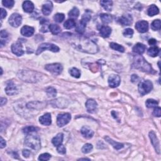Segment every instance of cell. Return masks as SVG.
Returning a JSON list of instances; mask_svg holds the SVG:
<instances>
[{"label":"cell","mask_w":161,"mask_h":161,"mask_svg":"<svg viewBox=\"0 0 161 161\" xmlns=\"http://www.w3.org/2000/svg\"><path fill=\"white\" fill-rule=\"evenodd\" d=\"M71 42L72 46L80 51L89 53H95L98 52V47L93 41L86 37H79L76 39H73Z\"/></svg>","instance_id":"1"},{"label":"cell","mask_w":161,"mask_h":161,"mask_svg":"<svg viewBox=\"0 0 161 161\" xmlns=\"http://www.w3.org/2000/svg\"><path fill=\"white\" fill-rule=\"evenodd\" d=\"M133 67L137 69H139V70L143 72H149V73H154V69H152L151 65L141 55L135 57Z\"/></svg>","instance_id":"2"},{"label":"cell","mask_w":161,"mask_h":161,"mask_svg":"<svg viewBox=\"0 0 161 161\" xmlns=\"http://www.w3.org/2000/svg\"><path fill=\"white\" fill-rule=\"evenodd\" d=\"M18 76L24 81L28 83H36L40 79V74L37 72L23 70L18 72Z\"/></svg>","instance_id":"3"},{"label":"cell","mask_w":161,"mask_h":161,"mask_svg":"<svg viewBox=\"0 0 161 161\" xmlns=\"http://www.w3.org/2000/svg\"><path fill=\"white\" fill-rule=\"evenodd\" d=\"M25 144L34 150H39L41 147L40 139L37 135L28 134L25 138Z\"/></svg>","instance_id":"4"},{"label":"cell","mask_w":161,"mask_h":161,"mask_svg":"<svg viewBox=\"0 0 161 161\" xmlns=\"http://www.w3.org/2000/svg\"><path fill=\"white\" fill-rule=\"evenodd\" d=\"M153 88L152 83L149 80L141 81L138 84V92L141 96H144L150 93Z\"/></svg>","instance_id":"5"},{"label":"cell","mask_w":161,"mask_h":161,"mask_svg":"<svg viewBox=\"0 0 161 161\" xmlns=\"http://www.w3.org/2000/svg\"><path fill=\"white\" fill-rule=\"evenodd\" d=\"M49 50L50 51L53 52H57L59 51V47L55 45H53L52 43H42L39 47V48L37 49L36 52V55H39L40 53L43 52L44 50Z\"/></svg>","instance_id":"6"},{"label":"cell","mask_w":161,"mask_h":161,"mask_svg":"<svg viewBox=\"0 0 161 161\" xmlns=\"http://www.w3.org/2000/svg\"><path fill=\"white\" fill-rule=\"evenodd\" d=\"M45 69L47 71L51 72L54 75H59L62 73L63 67L62 65L59 63H53V64H47L45 66Z\"/></svg>","instance_id":"7"},{"label":"cell","mask_w":161,"mask_h":161,"mask_svg":"<svg viewBox=\"0 0 161 161\" xmlns=\"http://www.w3.org/2000/svg\"><path fill=\"white\" fill-rule=\"evenodd\" d=\"M71 119V114H69L68 113H62V114H59L57 118V124L59 127H62L67 125L68 123L70 122Z\"/></svg>","instance_id":"8"},{"label":"cell","mask_w":161,"mask_h":161,"mask_svg":"<svg viewBox=\"0 0 161 161\" xmlns=\"http://www.w3.org/2000/svg\"><path fill=\"white\" fill-rule=\"evenodd\" d=\"M22 17L18 13H13L11 15L9 18V23L12 27H18L21 23Z\"/></svg>","instance_id":"9"},{"label":"cell","mask_w":161,"mask_h":161,"mask_svg":"<svg viewBox=\"0 0 161 161\" xmlns=\"http://www.w3.org/2000/svg\"><path fill=\"white\" fill-rule=\"evenodd\" d=\"M149 137L150 139L151 140V143H152V146H154V149L156 150V152H157V154H160V143H159V140L157 138L156 134H155V132L153 131H151L149 133Z\"/></svg>","instance_id":"10"},{"label":"cell","mask_w":161,"mask_h":161,"mask_svg":"<svg viewBox=\"0 0 161 161\" xmlns=\"http://www.w3.org/2000/svg\"><path fill=\"white\" fill-rule=\"evenodd\" d=\"M135 28L140 33H146L149 30V23L144 20L138 21L135 24Z\"/></svg>","instance_id":"11"},{"label":"cell","mask_w":161,"mask_h":161,"mask_svg":"<svg viewBox=\"0 0 161 161\" xmlns=\"http://www.w3.org/2000/svg\"><path fill=\"white\" fill-rule=\"evenodd\" d=\"M12 52L17 56H21L24 53L23 46L20 42H16L12 44L11 45Z\"/></svg>","instance_id":"12"},{"label":"cell","mask_w":161,"mask_h":161,"mask_svg":"<svg viewBox=\"0 0 161 161\" xmlns=\"http://www.w3.org/2000/svg\"><path fill=\"white\" fill-rule=\"evenodd\" d=\"M6 93L9 96H13L17 94L18 92L16 85L12 81H9L7 83V86L5 88Z\"/></svg>","instance_id":"13"},{"label":"cell","mask_w":161,"mask_h":161,"mask_svg":"<svg viewBox=\"0 0 161 161\" xmlns=\"http://www.w3.org/2000/svg\"><path fill=\"white\" fill-rule=\"evenodd\" d=\"M108 84L109 86L111 88H116L118 87L121 82V79L119 75L113 74L111 75L108 77Z\"/></svg>","instance_id":"14"},{"label":"cell","mask_w":161,"mask_h":161,"mask_svg":"<svg viewBox=\"0 0 161 161\" xmlns=\"http://www.w3.org/2000/svg\"><path fill=\"white\" fill-rule=\"evenodd\" d=\"M133 18L130 15H123L119 19L120 23L122 24L123 26H129L132 23Z\"/></svg>","instance_id":"15"},{"label":"cell","mask_w":161,"mask_h":161,"mask_svg":"<svg viewBox=\"0 0 161 161\" xmlns=\"http://www.w3.org/2000/svg\"><path fill=\"white\" fill-rule=\"evenodd\" d=\"M97 103L93 99L88 100L86 102V108L89 113H94L97 108Z\"/></svg>","instance_id":"16"},{"label":"cell","mask_w":161,"mask_h":161,"mask_svg":"<svg viewBox=\"0 0 161 161\" xmlns=\"http://www.w3.org/2000/svg\"><path fill=\"white\" fill-rule=\"evenodd\" d=\"M39 122L42 125L49 126L52 124V118H51V114L49 113H45V115L40 116L39 118Z\"/></svg>","instance_id":"17"},{"label":"cell","mask_w":161,"mask_h":161,"mask_svg":"<svg viewBox=\"0 0 161 161\" xmlns=\"http://www.w3.org/2000/svg\"><path fill=\"white\" fill-rule=\"evenodd\" d=\"M53 9V5L51 1H46L45 4L42 6V11L44 15L48 16L49 15Z\"/></svg>","instance_id":"18"},{"label":"cell","mask_w":161,"mask_h":161,"mask_svg":"<svg viewBox=\"0 0 161 161\" xmlns=\"http://www.w3.org/2000/svg\"><path fill=\"white\" fill-rule=\"evenodd\" d=\"M34 28L31 27L27 26V25H25V26L23 27L21 29V33L22 35H23L25 37H29L32 36L34 33Z\"/></svg>","instance_id":"19"},{"label":"cell","mask_w":161,"mask_h":161,"mask_svg":"<svg viewBox=\"0 0 161 161\" xmlns=\"http://www.w3.org/2000/svg\"><path fill=\"white\" fill-rule=\"evenodd\" d=\"M100 33L102 37L104 38H107L110 35V34L112 33V28L108 26L103 25L100 28Z\"/></svg>","instance_id":"20"},{"label":"cell","mask_w":161,"mask_h":161,"mask_svg":"<svg viewBox=\"0 0 161 161\" xmlns=\"http://www.w3.org/2000/svg\"><path fill=\"white\" fill-rule=\"evenodd\" d=\"M146 49V46L144 45L143 43H137L136 45L133 47V52L137 53L138 55H141L143 53H144Z\"/></svg>","instance_id":"21"},{"label":"cell","mask_w":161,"mask_h":161,"mask_svg":"<svg viewBox=\"0 0 161 161\" xmlns=\"http://www.w3.org/2000/svg\"><path fill=\"white\" fill-rule=\"evenodd\" d=\"M105 139L106 140L107 142H108L110 144H111L112 146L116 150L121 149H122V148H124V144H123L116 142L112 140V138H110L109 137H106L105 138Z\"/></svg>","instance_id":"22"},{"label":"cell","mask_w":161,"mask_h":161,"mask_svg":"<svg viewBox=\"0 0 161 161\" xmlns=\"http://www.w3.org/2000/svg\"><path fill=\"white\" fill-rule=\"evenodd\" d=\"M64 138V135L62 133H59L56 135L55 137H53L52 140V143L55 147H57L60 145H61Z\"/></svg>","instance_id":"23"},{"label":"cell","mask_w":161,"mask_h":161,"mask_svg":"<svg viewBox=\"0 0 161 161\" xmlns=\"http://www.w3.org/2000/svg\"><path fill=\"white\" fill-rule=\"evenodd\" d=\"M81 132L82 135H83L84 137H85L86 138H92L93 135H94V132L93 130H91V129H90L89 128L86 127H83L82 128Z\"/></svg>","instance_id":"24"},{"label":"cell","mask_w":161,"mask_h":161,"mask_svg":"<svg viewBox=\"0 0 161 161\" xmlns=\"http://www.w3.org/2000/svg\"><path fill=\"white\" fill-rule=\"evenodd\" d=\"M23 9L25 12L31 13L34 9V5L30 1H25L23 3Z\"/></svg>","instance_id":"25"},{"label":"cell","mask_w":161,"mask_h":161,"mask_svg":"<svg viewBox=\"0 0 161 161\" xmlns=\"http://www.w3.org/2000/svg\"><path fill=\"white\" fill-rule=\"evenodd\" d=\"M86 24H87V23H86V22H84V21L81 20L79 22V23L76 25V27H75V30H76L77 32L79 34H83L85 31V28H86Z\"/></svg>","instance_id":"26"},{"label":"cell","mask_w":161,"mask_h":161,"mask_svg":"<svg viewBox=\"0 0 161 161\" xmlns=\"http://www.w3.org/2000/svg\"><path fill=\"white\" fill-rule=\"evenodd\" d=\"M159 13V9L155 5H152L147 10V14L150 17H153L154 15H157Z\"/></svg>","instance_id":"27"},{"label":"cell","mask_w":161,"mask_h":161,"mask_svg":"<svg viewBox=\"0 0 161 161\" xmlns=\"http://www.w3.org/2000/svg\"><path fill=\"white\" fill-rule=\"evenodd\" d=\"M160 51V49L158 47L156 46H153L151 47L149 49V50H147V53L148 55L151 56V57H156L158 55Z\"/></svg>","instance_id":"28"},{"label":"cell","mask_w":161,"mask_h":161,"mask_svg":"<svg viewBox=\"0 0 161 161\" xmlns=\"http://www.w3.org/2000/svg\"><path fill=\"white\" fill-rule=\"evenodd\" d=\"M49 29L51 31L53 35H57L59 33H61V28L60 27L59 25H55V24H51L49 25Z\"/></svg>","instance_id":"29"},{"label":"cell","mask_w":161,"mask_h":161,"mask_svg":"<svg viewBox=\"0 0 161 161\" xmlns=\"http://www.w3.org/2000/svg\"><path fill=\"white\" fill-rule=\"evenodd\" d=\"M64 27L66 29H72V28L76 27V23L73 19H69L66 20L64 24Z\"/></svg>","instance_id":"30"},{"label":"cell","mask_w":161,"mask_h":161,"mask_svg":"<svg viewBox=\"0 0 161 161\" xmlns=\"http://www.w3.org/2000/svg\"><path fill=\"white\" fill-rule=\"evenodd\" d=\"M100 4L106 11H112L113 2L112 1H101Z\"/></svg>","instance_id":"31"},{"label":"cell","mask_w":161,"mask_h":161,"mask_svg":"<svg viewBox=\"0 0 161 161\" xmlns=\"http://www.w3.org/2000/svg\"><path fill=\"white\" fill-rule=\"evenodd\" d=\"M110 46L111 48L115 50H117L118 52H124L125 51V48L122 45H119V44L115 43V42H112L110 44Z\"/></svg>","instance_id":"32"},{"label":"cell","mask_w":161,"mask_h":161,"mask_svg":"<svg viewBox=\"0 0 161 161\" xmlns=\"http://www.w3.org/2000/svg\"><path fill=\"white\" fill-rule=\"evenodd\" d=\"M100 18L104 23H110L112 21V17L110 15L103 13L100 15Z\"/></svg>","instance_id":"33"},{"label":"cell","mask_w":161,"mask_h":161,"mask_svg":"<svg viewBox=\"0 0 161 161\" xmlns=\"http://www.w3.org/2000/svg\"><path fill=\"white\" fill-rule=\"evenodd\" d=\"M79 15V10L76 7H74L69 12V17L72 18H77Z\"/></svg>","instance_id":"34"},{"label":"cell","mask_w":161,"mask_h":161,"mask_svg":"<svg viewBox=\"0 0 161 161\" xmlns=\"http://www.w3.org/2000/svg\"><path fill=\"white\" fill-rule=\"evenodd\" d=\"M146 105L147 108H156L158 105V102L156 100H154L152 99H149L146 101Z\"/></svg>","instance_id":"35"},{"label":"cell","mask_w":161,"mask_h":161,"mask_svg":"<svg viewBox=\"0 0 161 161\" xmlns=\"http://www.w3.org/2000/svg\"><path fill=\"white\" fill-rule=\"evenodd\" d=\"M161 28V22L160 20H155L151 24V28L154 31L159 30Z\"/></svg>","instance_id":"36"},{"label":"cell","mask_w":161,"mask_h":161,"mask_svg":"<svg viewBox=\"0 0 161 161\" xmlns=\"http://www.w3.org/2000/svg\"><path fill=\"white\" fill-rule=\"evenodd\" d=\"M37 128L33 127V126H28V127H25L23 129V132L26 134H30L31 133H32V132H37Z\"/></svg>","instance_id":"37"},{"label":"cell","mask_w":161,"mask_h":161,"mask_svg":"<svg viewBox=\"0 0 161 161\" xmlns=\"http://www.w3.org/2000/svg\"><path fill=\"white\" fill-rule=\"evenodd\" d=\"M69 73L71 74V75L72 77H74L75 78H79L81 76L80 71H79L77 69L75 68V67H73L71 69H70V71H69Z\"/></svg>","instance_id":"38"},{"label":"cell","mask_w":161,"mask_h":161,"mask_svg":"<svg viewBox=\"0 0 161 161\" xmlns=\"http://www.w3.org/2000/svg\"><path fill=\"white\" fill-rule=\"evenodd\" d=\"M46 93L49 97H55L57 94V91L52 87H49L46 90Z\"/></svg>","instance_id":"39"},{"label":"cell","mask_w":161,"mask_h":161,"mask_svg":"<svg viewBox=\"0 0 161 161\" xmlns=\"http://www.w3.org/2000/svg\"><path fill=\"white\" fill-rule=\"evenodd\" d=\"M65 15L63 13H57L53 16V20L57 23H61L64 20Z\"/></svg>","instance_id":"40"},{"label":"cell","mask_w":161,"mask_h":161,"mask_svg":"<svg viewBox=\"0 0 161 161\" xmlns=\"http://www.w3.org/2000/svg\"><path fill=\"white\" fill-rule=\"evenodd\" d=\"M93 147L92 145L90 144H86L82 148V152L84 154H88L93 150Z\"/></svg>","instance_id":"41"},{"label":"cell","mask_w":161,"mask_h":161,"mask_svg":"<svg viewBox=\"0 0 161 161\" xmlns=\"http://www.w3.org/2000/svg\"><path fill=\"white\" fill-rule=\"evenodd\" d=\"M2 3L3 6H5V7L11 8L14 5L15 1H13V0H5V1H2Z\"/></svg>","instance_id":"42"},{"label":"cell","mask_w":161,"mask_h":161,"mask_svg":"<svg viewBox=\"0 0 161 161\" xmlns=\"http://www.w3.org/2000/svg\"><path fill=\"white\" fill-rule=\"evenodd\" d=\"M134 30L131 29V28H127V29H125L124 31V35L126 37H128V38H131L134 35Z\"/></svg>","instance_id":"43"},{"label":"cell","mask_w":161,"mask_h":161,"mask_svg":"<svg viewBox=\"0 0 161 161\" xmlns=\"http://www.w3.org/2000/svg\"><path fill=\"white\" fill-rule=\"evenodd\" d=\"M91 15L90 13V11H87L83 15L81 20L86 22V23H88V22H89L90 20H91Z\"/></svg>","instance_id":"44"},{"label":"cell","mask_w":161,"mask_h":161,"mask_svg":"<svg viewBox=\"0 0 161 161\" xmlns=\"http://www.w3.org/2000/svg\"><path fill=\"white\" fill-rule=\"evenodd\" d=\"M50 157H51V156L48 153H44L41 154L40 155L39 157V160H49Z\"/></svg>","instance_id":"45"},{"label":"cell","mask_w":161,"mask_h":161,"mask_svg":"<svg viewBox=\"0 0 161 161\" xmlns=\"http://www.w3.org/2000/svg\"><path fill=\"white\" fill-rule=\"evenodd\" d=\"M57 150L58 153L61 154H65L66 149H65V147L63 146L62 144L60 145V146H57Z\"/></svg>","instance_id":"46"},{"label":"cell","mask_w":161,"mask_h":161,"mask_svg":"<svg viewBox=\"0 0 161 161\" xmlns=\"http://www.w3.org/2000/svg\"><path fill=\"white\" fill-rule=\"evenodd\" d=\"M153 115L157 117H160L161 116V110L160 107H156L153 112Z\"/></svg>","instance_id":"47"},{"label":"cell","mask_w":161,"mask_h":161,"mask_svg":"<svg viewBox=\"0 0 161 161\" xmlns=\"http://www.w3.org/2000/svg\"><path fill=\"white\" fill-rule=\"evenodd\" d=\"M22 154H23V157H26V158H28V157L30 156V151L27 149H24L23 151H22Z\"/></svg>","instance_id":"48"},{"label":"cell","mask_w":161,"mask_h":161,"mask_svg":"<svg viewBox=\"0 0 161 161\" xmlns=\"http://www.w3.org/2000/svg\"><path fill=\"white\" fill-rule=\"evenodd\" d=\"M138 79H139V77H138L137 75L134 74V75H132L131 80H132V82H133V83H137V82L138 81Z\"/></svg>","instance_id":"49"},{"label":"cell","mask_w":161,"mask_h":161,"mask_svg":"<svg viewBox=\"0 0 161 161\" xmlns=\"http://www.w3.org/2000/svg\"><path fill=\"white\" fill-rule=\"evenodd\" d=\"M8 37V33L5 30H2L1 31V38H7Z\"/></svg>","instance_id":"50"},{"label":"cell","mask_w":161,"mask_h":161,"mask_svg":"<svg viewBox=\"0 0 161 161\" xmlns=\"http://www.w3.org/2000/svg\"><path fill=\"white\" fill-rule=\"evenodd\" d=\"M6 15H7V13L3 8H1V19L3 20V18H5Z\"/></svg>","instance_id":"51"},{"label":"cell","mask_w":161,"mask_h":161,"mask_svg":"<svg viewBox=\"0 0 161 161\" xmlns=\"http://www.w3.org/2000/svg\"><path fill=\"white\" fill-rule=\"evenodd\" d=\"M156 43H157V41L156 39H151L149 40V44L150 45H156Z\"/></svg>","instance_id":"52"},{"label":"cell","mask_w":161,"mask_h":161,"mask_svg":"<svg viewBox=\"0 0 161 161\" xmlns=\"http://www.w3.org/2000/svg\"><path fill=\"white\" fill-rule=\"evenodd\" d=\"M6 145V143L5 140L3 139L2 137H1V149H3V148H4Z\"/></svg>","instance_id":"53"},{"label":"cell","mask_w":161,"mask_h":161,"mask_svg":"<svg viewBox=\"0 0 161 161\" xmlns=\"http://www.w3.org/2000/svg\"><path fill=\"white\" fill-rule=\"evenodd\" d=\"M7 102V100L5 98H1V106H3Z\"/></svg>","instance_id":"54"},{"label":"cell","mask_w":161,"mask_h":161,"mask_svg":"<svg viewBox=\"0 0 161 161\" xmlns=\"http://www.w3.org/2000/svg\"><path fill=\"white\" fill-rule=\"evenodd\" d=\"M79 160H90V159H87V158H86V159H85V158H83V159H80Z\"/></svg>","instance_id":"55"}]
</instances>
